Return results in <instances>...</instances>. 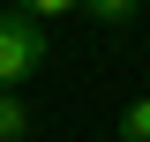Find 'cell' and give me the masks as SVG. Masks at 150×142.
<instances>
[{
	"instance_id": "1",
	"label": "cell",
	"mask_w": 150,
	"mask_h": 142,
	"mask_svg": "<svg viewBox=\"0 0 150 142\" xmlns=\"http://www.w3.org/2000/svg\"><path fill=\"white\" fill-rule=\"evenodd\" d=\"M45 53H53V45H45V22L0 0V82H8V90H23L38 67H45Z\"/></svg>"
},
{
	"instance_id": "2",
	"label": "cell",
	"mask_w": 150,
	"mask_h": 142,
	"mask_svg": "<svg viewBox=\"0 0 150 142\" xmlns=\"http://www.w3.org/2000/svg\"><path fill=\"white\" fill-rule=\"evenodd\" d=\"M30 105H23V90H8V82H0V142H30Z\"/></svg>"
},
{
	"instance_id": "3",
	"label": "cell",
	"mask_w": 150,
	"mask_h": 142,
	"mask_svg": "<svg viewBox=\"0 0 150 142\" xmlns=\"http://www.w3.org/2000/svg\"><path fill=\"white\" fill-rule=\"evenodd\" d=\"M75 8H83V15H90L98 30H128V22H135V8H143V0H75Z\"/></svg>"
},
{
	"instance_id": "4",
	"label": "cell",
	"mask_w": 150,
	"mask_h": 142,
	"mask_svg": "<svg viewBox=\"0 0 150 142\" xmlns=\"http://www.w3.org/2000/svg\"><path fill=\"white\" fill-rule=\"evenodd\" d=\"M120 142H150V97H135V105H120V127H112Z\"/></svg>"
},
{
	"instance_id": "5",
	"label": "cell",
	"mask_w": 150,
	"mask_h": 142,
	"mask_svg": "<svg viewBox=\"0 0 150 142\" xmlns=\"http://www.w3.org/2000/svg\"><path fill=\"white\" fill-rule=\"evenodd\" d=\"M8 8H23V15H38V22H53V15H75V0H8Z\"/></svg>"
},
{
	"instance_id": "6",
	"label": "cell",
	"mask_w": 150,
	"mask_h": 142,
	"mask_svg": "<svg viewBox=\"0 0 150 142\" xmlns=\"http://www.w3.org/2000/svg\"><path fill=\"white\" fill-rule=\"evenodd\" d=\"M143 8H150V0H143Z\"/></svg>"
}]
</instances>
